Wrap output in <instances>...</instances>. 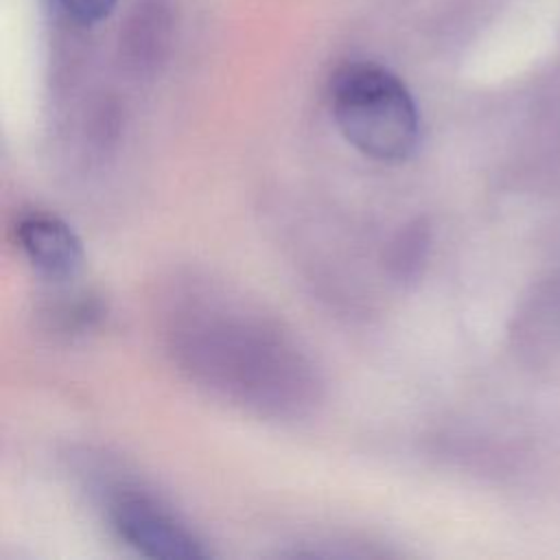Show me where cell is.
I'll use <instances>...</instances> for the list:
<instances>
[{
  "label": "cell",
  "instance_id": "cell-5",
  "mask_svg": "<svg viewBox=\"0 0 560 560\" xmlns=\"http://www.w3.org/2000/svg\"><path fill=\"white\" fill-rule=\"evenodd\" d=\"M424 247L427 241L420 230H407L400 236V243L394 245L392 254V265L396 267L398 276H411L418 269V262L424 258Z\"/></svg>",
  "mask_w": 560,
  "mask_h": 560
},
{
  "label": "cell",
  "instance_id": "cell-4",
  "mask_svg": "<svg viewBox=\"0 0 560 560\" xmlns=\"http://www.w3.org/2000/svg\"><path fill=\"white\" fill-rule=\"evenodd\" d=\"M52 4L72 22L90 26L105 20L118 0H52Z\"/></svg>",
  "mask_w": 560,
  "mask_h": 560
},
{
  "label": "cell",
  "instance_id": "cell-2",
  "mask_svg": "<svg viewBox=\"0 0 560 560\" xmlns=\"http://www.w3.org/2000/svg\"><path fill=\"white\" fill-rule=\"evenodd\" d=\"M109 518L118 536L142 556L164 560L210 556L195 532L149 497L136 492L118 494L109 505Z\"/></svg>",
  "mask_w": 560,
  "mask_h": 560
},
{
  "label": "cell",
  "instance_id": "cell-1",
  "mask_svg": "<svg viewBox=\"0 0 560 560\" xmlns=\"http://www.w3.org/2000/svg\"><path fill=\"white\" fill-rule=\"evenodd\" d=\"M330 112L341 136L370 160L400 164L418 149V105L407 85L378 63L341 66L330 81Z\"/></svg>",
  "mask_w": 560,
  "mask_h": 560
},
{
  "label": "cell",
  "instance_id": "cell-3",
  "mask_svg": "<svg viewBox=\"0 0 560 560\" xmlns=\"http://www.w3.org/2000/svg\"><path fill=\"white\" fill-rule=\"evenodd\" d=\"M15 238L31 267L48 280H68L81 269V241L55 214L31 212L22 217L15 225Z\"/></svg>",
  "mask_w": 560,
  "mask_h": 560
}]
</instances>
